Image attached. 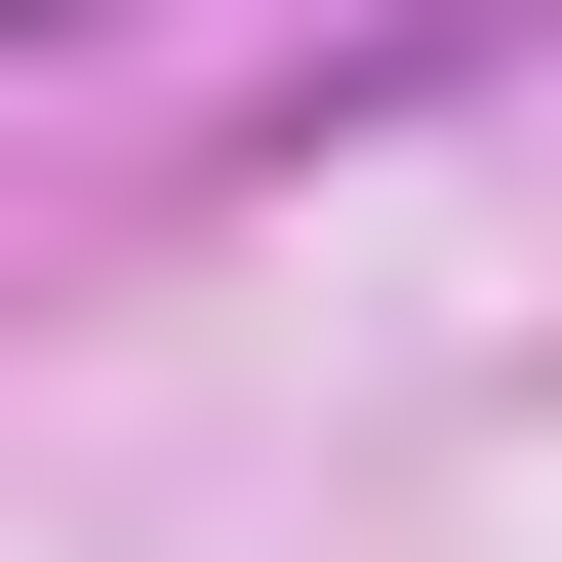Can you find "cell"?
Instances as JSON below:
<instances>
[{"label":"cell","mask_w":562,"mask_h":562,"mask_svg":"<svg viewBox=\"0 0 562 562\" xmlns=\"http://www.w3.org/2000/svg\"><path fill=\"white\" fill-rule=\"evenodd\" d=\"M0 41H121V0H0Z\"/></svg>","instance_id":"6da1fadb"}]
</instances>
